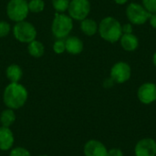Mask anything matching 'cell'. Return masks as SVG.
<instances>
[{"instance_id":"9","label":"cell","mask_w":156,"mask_h":156,"mask_svg":"<svg viewBox=\"0 0 156 156\" xmlns=\"http://www.w3.org/2000/svg\"><path fill=\"white\" fill-rule=\"evenodd\" d=\"M139 101L144 105H150L156 101V84L154 82L143 83L137 90Z\"/></svg>"},{"instance_id":"22","label":"cell","mask_w":156,"mask_h":156,"mask_svg":"<svg viewBox=\"0 0 156 156\" xmlns=\"http://www.w3.org/2000/svg\"><path fill=\"white\" fill-rule=\"evenodd\" d=\"M142 5L150 13H156V0H142Z\"/></svg>"},{"instance_id":"13","label":"cell","mask_w":156,"mask_h":156,"mask_svg":"<svg viewBox=\"0 0 156 156\" xmlns=\"http://www.w3.org/2000/svg\"><path fill=\"white\" fill-rule=\"evenodd\" d=\"M65 44L66 51L71 55H79L84 48L82 40L76 36H69L65 40Z\"/></svg>"},{"instance_id":"7","label":"cell","mask_w":156,"mask_h":156,"mask_svg":"<svg viewBox=\"0 0 156 156\" xmlns=\"http://www.w3.org/2000/svg\"><path fill=\"white\" fill-rule=\"evenodd\" d=\"M91 5L90 0H70L68 12L72 19L81 21L88 17Z\"/></svg>"},{"instance_id":"6","label":"cell","mask_w":156,"mask_h":156,"mask_svg":"<svg viewBox=\"0 0 156 156\" xmlns=\"http://www.w3.org/2000/svg\"><path fill=\"white\" fill-rule=\"evenodd\" d=\"M29 13L27 0H9L6 5V14L10 20L20 22L26 20Z\"/></svg>"},{"instance_id":"15","label":"cell","mask_w":156,"mask_h":156,"mask_svg":"<svg viewBox=\"0 0 156 156\" xmlns=\"http://www.w3.org/2000/svg\"><path fill=\"white\" fill-rule=\"evenodd\" d=\"M99 24L92 18L87 17L80 21V29L82 33L88 37H92L98 33Z\"/></svg>"},{"instance_id":"14","label":"cell","mask_w":156,"mask_h":156,"mask_svg":"<svg viewBox=\"0 0 156 156\" xmlns=\"http://www.w3.org/2000/svg\"><path fill=\"white\" fill-rule=\"evenodd\" d=\"M14 134L7 127H0V150L7 151L12 148L14 144Z\"/></svg>"},{"instance_id":"24","label":"cell","mask_w":156,"mask_h":156,"mask_svg":"<svg viewBox=\"0 0 156 156\" xmlns=\"http://www.w3.org/2000/svg\"><path fill=\"white\" fill-rule=\"evenodd\" d=\"M9 156H31L30 153L23 147H16L11 150Z\"/></svg>"},{"instance_id":"10","label":"cell","mask_w":156,"mask_h":156,"mask_svg":"<svg viewBox=\"0 0 156 156\" xmlns=\"http://www.w3.org/2000/svg\"><path fill=\"white\" fill-rule=\"evenodd\" d=\"M135 156H156V141L153 138H143L134 147Z\"/></svg>"},{"instance_id":"4","label":"cell","mask_w":156,"mask_h":156,"mask_svg":"<svg viewBox=\"0 0 156 156\" xmlns=\"http://www.w3.org/2000/svg\"><path fill=\"white\" fill-rule=\"evenodd\" d=\"M126 17L128 21L135 26L144 25L149 21L151 14L144 7L142 4L139 3H129L125 9Z\"/></svg>"},{"instance_id":"30","label":"cell","mask_w":156,"mask_h":156,"mask_svg":"<svg viewBox=\"0 0 156 156\" xmlns=\"http://www.w3.org/2000/svg\"><path fill=\"white\" fill-rule=\"evenodd\" d=\"M153 64H154V66L156 68V52L153 55Z\"/></svg>"},{"instance_id":"11","label":"cell","mask_w":156,"mask_h":156,"mask_svg":"<svg viewBox=\"0 0 156 156\" xmlns=\"http://www.w3.org/2000/svg\"><path fill=\"white\" fill-rule=\"evenodd\" d=\"M85 156H107L108 149L106 146L98 140H90L84 145Z\"/></svg>"},{"instance_id":"31","label":"cell","mask_w":156,"mask_h":156,"mask_svg":"<svg viewBox=\"0 0 156 156\" xmlns=\"http://www.w3.org/2000/svg\"><path fill=\"white\" fill-rule=\"evenodd\" d=\"M39 156H49V155H39Z\"/></svg>"},{"instance_id":"20","label":"cell","mask_w":156,"mask_h":156,"mask_svg":"<svg viewBox=\"0 0 156 156\" xmlns=\"http://www.w3.org/2000/svg\"><path fill=\"white\" fill-rule=\"evenodd\" d=\"M52 5L57 13H64L68 10L70 0H51Z\"/></svg>"},{"instance_id":"21","label":"cell","mask_w":156,"mask_h":156,"mask_svg":"<svg viewBox=\"0 0 156 156\" xmlns=\"http://www.w3.org/2000/svg\"><path fill=\"white\" fill-rule=\"evenodd\" d=\"M53 50L56 54H62L66 51V44L64 39H57L53 45Z\"/></svg>"},{"instance_id":"25","label":"cell","mask_w":156,"mask_h":156,"mask_svg":"<svg viewBox=\"0 0 156 156\" xmlns=\"http://www.w3.org/2000/svg\"><path fill=\"white\" fill-rule=\"evenodd\" d=\"M122 34H132L133 33V25L130 22L122 25Z\"/></svg>"},{"instance_id":"16","label":"cell","mask_w":156,"mask_h":156,"mask_svg":"<svg viewBox=\"0 0 156 156\" xmlns=\"http://www.w3.org/2000/svg\"><path fill=\"white\" fill-rule=\"evenodd\" d=\"M5 75L10 82H19L23 76V70L19 65L11 64L7 67L5 70Z\"/></svg>"},{"instance_id":"29","label":"cell","mask_w":156,"mask_h":156,"mask_svg":"<svg viewBox=\"0 0 156 156\" xmlns=\"http://www.w3.org/2000/svg\"><path fill=\"white\" fill-rule=\"evenodd\" d=\"M115 4L117 5H126L128 3L129 0H113Z\"/></svg>"},{"instance_id":"5","label":"cell","mask_w":156,"mask_h":156,"mask_svg":"<svg viewBox=\"0 0 156 156\" xmlns=\"http://www.w3.org/2000/svg\"><path fill=\"white\" fill-rule=\"evenodd\" d=\"M13 35L15 38L21 43H30L36 39L37 29L36 27L28 21L23 20L16 22L13 27Z\"/></svg>"},{"instance_id":"2","label":"cell","mask_w":156,"mask_h":156,"mask_svg":"<svg viewBox=\"0 0 156 156\" xmlns=\"http://www.w3.org/2000/svg\"><path fill=\"white\" fill-rule=\"evenodd\" d=\"M98 33L103 40L110 43H116L122 35V24L113 16H105L99 23Z\"/></svg>"},{"instance_id":"28","label":"cell","mask_w":156,"mask_h":156,"mask_svg":"<svg viewBox=\"0 0 156 156\" xmlns=\"http://www.w3.org/2000/svg\"><path fill=\"white\" fill-rule=\"evenodd\" d=\"M151 25V27L153 28L156 29V13L154 14H151V16L149 18V21H148Z\"/></svg>"},{"instance_id":"1","label":"cell","mask_w":156,"mask_h":156,"mask_svg":"<svg viewBox=\"0 0 156 156\" xmlns=\"http://www.w3.org/2000/svg\"><path fill=\"white\" fill-rule=\"evenodd\" d=\"M28 97L27 89L19 82H10L3 94V100L5 106L12 110H17L25 105Z\"/></svg>"},{"instance_id":"19","label":"cell","mask_w":156,"mask_h":156,"mask_svg":"<svg viewBox=\"0 0 156 156\" xmlns=\"http://www.w3.org/2000/svg\"><path fill=\"white\" fill-rule=\"evenodd\" d=\"M29 12L40 13L45 8V2L43 0H29L27 2Z\"/></svg>"},{"instance_id":"17","label":"cell","mask_w":156,"mask_h":156,"mask_svg":"<svg viewBox=\"0 0 156 156\" xmlns=\"http://www.w3.org/2000/svg\"><path fill=\"white\" fill-rule=\"evenodd\" d=\"M27 51H28L29 55H31L32 57H34L36 58H41L44 55L45 47H44L42 42L35 39V40L31 41L30 43H28Z\"/></svg>"},{"instance_id":"27","label":"cell","mask_w":156,"mask_h":156,"mask_svg":"<svg viewBox=\"0 0 156 156\" xmlns=\"http://www.w3.org/2000/svg\"><path fill=\"white\" fill-rule=\"evenodd\" d=\"M114 84H116V83L113 81V80L111 77H109L108 79H105L103 81V87L105 89H111L114 86Z\"/></svg>"},{"instance_id":"3","label":"cell","mask_w":156,"mask_h":156,"mask_svg":"<svg viewBox=\"0 0 156 156\" xmlns=\"http://www.w3.org/2000/svg\"><path fill=\"white\" fill-rule=\"evenodd\" d=\"M73 29V19L64 13H57L54 16L51 31L58 39L68 37Z\"/></svg>"},{"instance_id":"26","label":"cell","mask_w":156,"mask_h":156,"mask_svg":"<svg viewBox=\"0 0 156 156\" xmlns=\"http://www.w3.org/2000/svg\"><path fill=\"white\" fill-rule=\"evenodd\" d=\"M107 156H124L123 152L120 148H112L108 150Z\"/></svg>"},{"instance_id":"8","label":"cell","mask_w":156,"mask_h":156,"mask_svg":"<svg viewBox=\"0 0 156 156\" xmlns=\"http://www.w3.org/2000/svg\"><path fill=\"white\" fill-rule=\"evenodd\" d=\"M132 76V68L125 61H118L112 65L110 70V77L116 84L127 82Z\"/></svg>"},{"instance_id":"18","label":"cell","mask_w":156,"mask_h":156,"mask_svg":"<svg viewBox=\"0 0 156 156\" xmlns=\"http://www.w3.org/2000/svg\"><path fill=\"white\" fill-rule=\"evenodd\" d=\"M16 121V114L14 110L7 108L6 110L3 111L0 115V122L3 127L9 128Z\"/></svg>"},{"instance_id":"23","label":"cell","mask_w":156,"mask_h":156,"mask_svg":"<svg viewBox=\"0 0 156 156\" xmlns=\"http://www.w3.org/2000/svg\"><path fill=\"white\" fill-rule=\"evenodd\" d=\"M11 31V27L10 25L4 20L0 21V38L6 37Z\"/></svg>"},{"instance_id":"12","label":"cell","mask_w":156,"mask_h":156,"mask_svg":"<svg viewBox=\"0 0 156 156\" xmlns=\"http://www.w3.org/2000/svg\"><path fill=\"white\" fill-rule=\"evenodd\" d=\"M121 47L128 52L135 51L139 47V38L133 33L132 34H122L119 40Z\"/></svg>"}]
</instances>
